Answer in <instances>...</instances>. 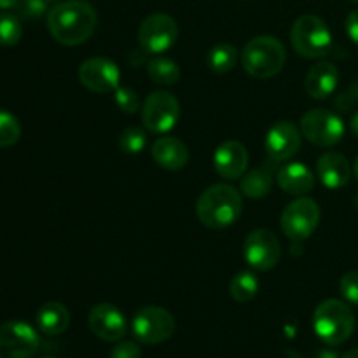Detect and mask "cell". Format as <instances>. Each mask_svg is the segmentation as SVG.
Returning <instances> with one entry per match:
<instances>
[{
	"label": "cell",
	"instance_id": "obj_1",
	"mask_svg": "<svg viewBox=\"0 0 358 358\" xmlns=\"http://www.w3.org/2000/svg\"><path fill=\"white\" fill-rule=\"evenodd\" d=\"M96 10L84 0H65L48 10L49 34L63 45L86 42L96 30Z\"/></svg>",
	"mask_w": 358,
	"mask_h": 358
},
{
	"label": "cell",
	"instance_id": "obj_2",
	"mask_svg": "<svg viewBox=\"0 0 358 358\" xmlns=\"http://www.w3.org/2000/svg\"><path fill=\"white\" fill-rule=\"evenodd\" d=\"M241 210H243L241 192L229 184H215L205 189L196 205L199 220L210 229H224L234 224Z\"/></svg>",
	"mask_w": 358,
	"mask_h": 358
},
{
	"label": "cell",
	"instance_id": "obj_3",
	"mask_svg": "<svg viewBox=\"0 0 358 358\" xmlns=\"http://www.w3.org/2000/svg\"><path fill=\"white\" fill-rule=\"evenodd\" d=\"M313 329L325 345L339 346L352 338L355 331V315L345 301L327 299L315 310Z\"/></svg>",
	"mask_w": 358,
	"mask_h": 358
},
{
	"label": "cell",
	"instance_id": "obj_4",
	"mask_svg": "<svg viewBox=\"0 0 358 358\" xmlns=\"http://www.w3.org/2000/svg\"><path fill=\"white\" fill-rule=\"evenodd\" d=\"M287 52L282 42L271 35L255 37L245 45L241 63L245 72L254 79H271L285 66Z\"/></svg>",
	"mask_w": 358,
	"mask_h": 358
},
{
	"label": "cell",
	"instance_id": "obj_5",
	"mask_svg": "<svg viewBox=\"0 0 358 358\" xmlns=\"http://www.w3.org/2000/svg\"><path fill=\"white\" fill-rule=\"evenodd\" d=\"M290 42L303 58L318 59L327 56L332 49V34L327 23L315 14L297 17L290 30Z\"/></svg>",
	"mask_w": 358,
	"mask_h": 358
},
{
	"label": "cell",
	"instance_id": "obj_6",
	"mask_svg": "<svg viewBox=\"0 0 358 358\" xmlns=\"http://www.w3.org/2000/svg\"><path fill=\"white\" fill-rule=\"evenodd\" d=\"M175 318L161 306H145L136 311L133 318V336L142 345H161L173 336Z\"/></svg>",
	"mask_w": 358,
	"mask_h": 358
},
{
	"label": "cell",
	"instance_id": "obj_7",
	"mask_svg": "<svg viewBox=\"0 0 358 358\" xmlns=\"http://www.w3.org/2000/svg\"><path fill=\"white\" fill-rule=\"evenodd\" d=\"M301 133L313 145L332 147L345 136V122L334 112L311 108L301 117Z\"/></svg>",
	"mask_w": 358,
	"mask_h": 358
},
{
	"label": "cell",
	"instance_id": "obj_8",
	"mask_svg": "<svg viewBox=\"0 0 358 358\" xmlns=\"http://www.w3.org/2000/svg\"><path fill=\"white\" fill-rule=\"evenodd\" d=\"M320 224V206L315 199L301 196L285 206L282 213V229L290 240H308Z\"/></svg>",
	"mask_w": 358,
	"mask_h": 358
},
{
	"label": "cell",
	"instance_id": "obj_9",
	"mask_svg": "<svg viewBox=\"0 0 358 358\" xmlns=\"http://www.w3.org/2000/svg\"><path fill=\"white\" fill-rule=\"evenodd\" d=\"M180 117V103L168 91H154L142 107V121L149 131L164 135L175 128Z\"/></svg>",
	"mask_w": 358,
	"mask_h": 358
},
{
	"label": "cell",
	"instance_id": "obj_10",
	"mask_svg": "<svg viewBox=\"0 0 358 358\" xmlns=\"http://www.w3.org/2000/svg\"><path fill=\"white\" fill-rule=\"evenodd\" d=\"M178 38V24L170 14L156 13L147 16L138 27V44L150 55L168 51Z\"/></svg>",
	"mask_w": 358,
	"mask_h": 358
},
{
	"label": "cell",
	"instance_id": "obj_11",
	"mask_svg": "<svg viewBox=\"0 0 358 358\" xmlns=\"http://www.w3.org/2000/svg\"><path fill=\"white\" fill-rule=\"evenodd\" d=\"M38 334L24 322L0 325V358H31L38 350Z\"/></svg>",
	"mask_w": 358,
	"mask_h": 358
},
{
	"label": "cell",
	"instance_id": "obj_12",
	"mask_svg": "<svg viewBox=\"0 0 358 358\" xmlns=\"http://www.w3.org/2000/svg\"><path fill=\"white\" fill-rule=\"evenodd\" d=\"M80 84L93 93H114L121 86V70L108 58H90L80 63L79 66Z\"/></svg>",
	"mask_w": 358,
	"mask_h": 358
},
{
	"label": "cell",
	"instance_id": "obj_13",
	"mask_svg": "<svg viewBox=\"0 0 358 358\" xmlns=\"http://www.w3.org/2000/svg\"><path fill=\"white\" fill-rule=\"evenodd\" d=\"M243 254L252 268L257 271H268L278 264L282 248L275 233L269 229H255L245 240Z\"/></svg>",
	"mask_w": 358,
	"mask_h": 358
},
{
	"label": "cell",
	"instance_id": "obj_14",
	"mask_svg": "<svg viewBox=\"0 0 358 358\" xmlns=\"http://www.w3.org/2000/svg\"><path fill=\"white\" fill-rule=\"evenodd\" d=\"M301 138H303V133L294 122L278 121L266 133L264 149L271 161H276V163L289 161L299 150Z\"/></svg>",
	"mask_w": 358,
	"mask_h": 358
},
{
	"label": "cell",
	"instance_id": "obj_15",
	"mask_svg": "<svg viewBox=\"0 0 358 358\" xmlns=\"http://www.w3.org/2000/svg\"><path fill=\"white\" fill-rule=\"evenodd\" d=\"M87 322H90L91 332L107 343L121 341L128 329L124 315L110 303H100L91 308Z\"/></svg>",
	"mask_w": 358,
	"mask_h": 358
},
{
	"label": "cell",
	"instance_id": "obj_16",
	"mask_svg": "<svg viewBox=\"0 0 358 358\" xmlns=\"http://www.w3.org/2000/svg\"><path fill=\"white\" fill-rule=\"evenodd\" d=\"M213 166L217 173L227 180H236L247 173L248 150L236 140H227L217 147L213 154Z\"/></svg>",
	"mask_w": 358,
	"mask_h": 358
},
{
	"label": "cell",
	"instance_id": "obj_17",
	"mask_svg": "<svg viewBox=\"0 0 358 358\" xmlns=\"http://www.w3.org/2000/svg\"><path fill=\"white\" fill-rule=\"evenodd\" d=\"M152 159L163 170L178 171L187 164L189 149L180 138L175 136H161L152 143Z\"/></svg>",
	"mask_w": 358,
	"mask_h": 358
},
{
	"label": "cell",
	"instance_id": "obj_18",
	"mask_svg": "<svg viewBox=\"0 0 358 358\" xmlns=\"http://www.w3.org/2000/svg\"><path fill=\"white\" fill-rule=\"evenodd\" d=\"M317 173L325 187L341 189L352 178V166L343 154L325 152L318 157Z\"/></svg>",
	"mask_w": 358,
	"mask_h": 358
},
{
	"label": "cell",
	"instance_id": "obj_19",
	"mask_svg": "<svg viewBox=\"0 0 358 358\" xmlns=\"http://www.w3.org/2000/svg\"><path fill=\"white\" fill-rule=\"evenodd\" d=\"M276 180L282 191L292 196H304L315 187V175L303 163H285L280 166Z\"/></svg>",
	"mask_w": 358,
	"mask_h": 358
},
{
	"label": "cell",
	"instance_id": "obj_20",
	"mask_svg": "<svg viewBox=\"0 0 358 358\" xmlns=\"http://www.w3.org/2000/svg\"><path fill=\"white\" fill-rule=\"evenodd\" d=\"M339 83V72L336 65L320 62L310 69L306 76V91L315 100H325L336 91Z\"/></svg>",
	"mask_w": 358,
	"mask_h": 358
},
{
	"label": "cell",
	"instance_id": "obj_21",
	"mask_svg": "<svg viewBox=\"0 0 358 358\" xmlns=\"http://www.w3.org/2000/svg\"><path fill=\"white\" fill-rule=\"evenodd\" d=\"M37 327L45 336H59L69 329L70 313L62 303H45L38 308Z\"/></svg>",
	"mask_w": 358,
	"mask_h": 358
},
{
	"label": "cell",
	"instance_id": "obj_22",
	"mask_svg": "<svg viewBox=\"0 0 358 358\" xmlns=\"http://www.w3.org/2000/svg\"><path fill=\"white\" fill-rule=\"evenodd\" d=\"M240 189L247 198H264V196H268L273 189L271 173H269L268 170H264V168H255V170L247 171V173L241 177Z\"/></svg>",
	"mask_w": 358,
	"mask_h": 358
},
{
	"label": "cell",
	"instance_id": "obj_23",
	"mask_svg": "<svg viewBox=\"0 0 358 358\" xmlns=\"http://www.w3.org/2000/svg\"><path fill=\"white\" fill-rule=\"evenodd\" d=\"M147 76L159 86H171L180 80V69L177 63L164 56H156L147 62Z\"/></svg>",
	"mask_w": 358,
	"mask_h": 358
},
{
	"label": "cell",
	"instance_id": "obj_24",
	"mask_svg": "<svg viewBox=\"0 0 358 358\" xmlns=\"http://www.w3.org/2000/svg\"><path fill=\"white\" fill-rule=\"evenodd\" d=\"M231 297H233L236 303H250L259 292V282L255 278L254 273L250 271H241L238 275L233 276L229 285Z\"/></svg>",
	"mask_w": 358,
	"mask_h": 358
},
{
	"label": "cell",
	"instance_id": "obj_25",
	"mask_svg": "<svg viewBox=\"0 0 358 358\" xmlns=\"http://www.w3.org/2000/svg\"><path fill=\"white\" fill-rule=\"evenodd\" d=\"M208 66L215 73H227L236 66L238 51L231 44H217L212 51L208 52Z\"/></svg>",
	"mask_w": 358,
	"mask_h": 358
},
{
	"label": "cell",
	"instance_id": "obj_26",
	"mask_svg": "<svg viewBox=\"0 0 358 358\" xmlns=\"http://www.w3.org/2000/svg\"><path fill=\"white\" fill-rule=\"evenodd\" d=\"M21 124L16 115L0 108V149L20 142Z\"/></svg>",
	"mask_w": 358,
	"mask_h": 358
},
{
	"label": "cell",
	"instance_id": "obj_27",
	"mask_svg": "<svg viewBox=\"0 0 358 358\" xmlns=\"http://www.w3.org/2000/svg\"><path fill=\"white\" fill-rule=\"evenodd\" d=\"M23 37L20 17L9 13H0V45H16Z\"/></svg>",
	"mask_w": 358,
	"mask_h": 358
},
{
	"label": "cell",
	"instance_id": "obj_28",
	"mask_svg": "<svg viewBox=\"0 0 358 358\" xmlns=\"http://www.w3.org/2000/svg\"><path fill=\"white\" fill-rule=\"evenodd\" d=\"M147 145V135L138 126H129L119 136V147L126 154H140Z\"/></svg>",
	"mask_w": 358,
	"mask_h": 358
},
{
	"label": "cell",
	"instance_id": "obj_29",
	"mask_svg": "<svg viewBox=\"0 0 358 358\" xmlns=\"http://www.w3.org/2000/svg\"><path fill=\"white\" fill-rule=\"evenodd\" d=\"M114 101L119 107V110H122L124 114H136L140 108V98L136 91H133L131 87L119 86L114 91Z\"/></svg>",
	"mask_w": 358,
	"mask_h": 358
},
{
	"label": "cell",
	"instance_id": "obj_30",
	"mask_svg": "<svg viewBox=\"0 0 358 358\" xmlns=\"http://www.w3.org/2000/svg\"><path fill=\"white\" fill-rule=\"evenodd\" d=\"M48 10L45 0H20L16 6L17 16L23 20H37Z\"/></svg>",
	"mask_w": 358,
	"mask_h": 358
},
{
	"label": "cell",
	"instance_id": "obj_31",
	"mask_svg": "<svg viewBox=\"0 0 358 358\" xmlns=\"http://www.w3.org/2000/svg\"><path fill=\"white\" fill-rule=\"evenodd\" d=\"M339 290L346 303L358 306V271L346 273L339 282Z\"/></svg>",
	"mask_w": 358,
	"mask_h": 358
},
{
	"label": "cell",
	"instance_id": "obj_32",
	"mask_svg": "<svg viewBox=\"0 0 358 358\" xmlns=\"http://www.w3.org/2000/svg\"><path fill=\"white\" fill-rule=\"evenodd\" d=\"M355 105H358V80L350 84V86L336 98V108H338L339 112L352 110Z\"/></svg>",
	"mask_w": 358,
	"mask_h": 358
},
{
	"label": "cell",
	"instance_id": "obj_33",
	"mask_svg": "<svg viewBox=\"0 0 358 358\" xmlns=\"http://www.w3.org/2000/svg\"><path fill=\"white\" fill-rule=\"evenodd\" d=\"M108 358H142V352L135 341H119L110 350Z\"/></svg>",
	"mask_w": 358,
	"mask_h": 358
},
{
	"label": "cell",
	"instance_id": "obj_34",
	"mask_svg": "<svg viewBox=\"0 0 358 358\" xmlns=\"http://www.w3.org/2000/svg\"><path fill=\"white\" fill-rule=\"evenodd\" d=\"M346 34L358 45V9L352 10L346 17Z\"/></svg>",
	"mask_w": 358,
	"mask_h": 358
},
{
	"label": "cell",
	"instance_id": "obj_35",
	"mask_svg": "<svg viewBox=\"0 0 358 358\" xmlns=\"http://www.w3.org/2000/svg\"><path fill=\"white\" fill-rule=\"evenodd\" d=\"M145 55H147V51H143L142 48L131 49V51H129L128 59L133 66H138L140 63H145Z\"/></svg>",
	"mask_w": 358,
	"mask_h": 358
},
{
	"label": "cell",
	"instance_id": "obj_36",
	"mask_svg": "<svg viewBox=\"0 0 358 358\" xmlns=\"http://www.w3.org/2000/svg\"><path fill=\"white\" fill-rule=\"evenodd\" d=\"M315 358H341V357H339L334 350H320Z\"/></svg>",
	"mask_w": 358,
	"mask_h": 358
},
{
	"label": "cell",
	"instance_id": "obj_37",
	"mask_svg": "<svg viewBox=\"0 0 358 358\" xmlns=\"http://www.w3.org/2000/svg\"><path fill=\"white\" fill-rule=\"evenodd\" d=\"M17 2H20V0H0V9H2V10L16 9Z\"/></svg>",
	"mask_w": 358,
	"mask_h": 358
},
{
	"label": "cell",
	"instance_id": "obj_38",
	"mask_svg": "<svg viewBox=\"0 0 358 358\" xmlns=\"http://www.w3.org/2000/svg\"><path fill=\"white\" fill-rule=\"evenodd\" d=\"M350 129L353 131V135L358 136V112L357 114H353L352 119H350Z\"/></svg>",
	"mask_w": 358,
	"mask_h": 358
},
{
	"label": "cell",
	"instance_id": "obj_39",
	"mask_svg": "<svg viewBox=\"0 0 358 358\" xmlns=\"http://www.w3.org/2000/svg\"><path fill=\"white\" fill-rule=\"evenodd\" d=\"M341 358H358V348L350 350V352H346L345 355H343Z\"/></svg>",
	"mask_w": 358,
	"mask_h": 358
},
{
	"label": "cell",
	"instance_id": "obj_40",
	"mask_svg": "<svg viewBox=\"0 0 358 358\" xmlns=\"http://www.w3.org/2000/svg\"><path fill=\"white\" fill-rule=\"evenodd\" d=\"M353 171H355V177L358 178V156H357V159H355V164H353Z\"/></svg>",
	"mask_w": 358,
	"mask_h": 358
},
{
	"label": "cell",
	"instance_id": "obj_41",
	"mask_svg": "<svg viewBox=\"0 0 358 358\" xmlns=\"http://www.w3.org/2000/svg\"><path fill=\"white\" fill-rule=\"evenodd\" d=\"M45 2H56V0H45Z\"/></svg>",
	"mask_w": 358,
	"mask_h": 358
},
{
	"label": "cell",
	"instance_id": "obj_42",
	"mask_svg": "<svg viewBox=\"0 0 358 358\" xmlns=\"http://www.w3.org/2000/svg\"><path fill=\"white\" fill-rule=\"evenodd\" d=\"M42 358H55V357H42Z\"/></svg>",
	"mask_w": 358,
	"mask_h": 358
},
{
	"label": "cell",
	"instance_id": "obj_43",
	"mask_svg": "<svg viewBox=\"0 0 358 358\" xmlns=\"http://www.w3.org/2000/svg\"><path fill=\"white\" fill-rule=\"evenodd\" d=\"M353 2H358V0H353Z\"/></svg>",
	"mask_w": 358,
	"mask_h": 358
}]
</instances>
